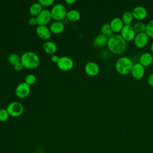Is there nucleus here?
I'll return each mask as SVG.
<instances>
[{"mask_svg": "<svg viewBox=\"0 0 153 153\" xmlns=\"http://www.w3.org/2000/svg\"><path fill=\"white\" fill-rule=\"evenodd\" d=\"M133 29L137 33H140L145 32L146 30V25L142 22H137L135 23L133 25Z\"/></svg>", "mask_w": 153, "mask_h": 153, "instance_id": "nucleus-23", "label": "nucleus"}, {"mask_svg": "<svg viewBox=\"0 0 153 153\" xmlns=\"http://www.w3.org/2000/svg\"><path fill=\"white\" fill-rule=\"evenodd\" d=\"M107 47L111 53L121 54L126 51L127 43L120 34L115 33L108 38Z\"/></svg>", "mask_w": 153, "mask_h": 153, "instance_id": "nucleus-1", "label": "nucleus"}, {"mask_svg": "<svg viewBox=\"0 0 153 153\" xmlns=\"http://www.w3.org/2000/svg\"><path fill=\"white\" fill-rule=\"evenodd\" d=\"M109 25L112 32L115 33L120 32L123 26H124V24L121 18H120V17L113 18L111 20Z\"/></svg>", "mask_w": 153, "mask_h": 153, "instance_id": "nucleus-14", "label": "nucleus"}, {"mask_svg": "<svg viewBox=\"0 0 153 153\" xmlns=\"http://www.w3.org/2000/svg\"><path fill=\"white\" fill-rule=\"evenodd\" d=\"M9 114L6 109H0V121H5L8 120Z\"/></svg>", "mask_w": 153, "mask_h": 153, "instance_id": "nucleus-28", "label": "nucleus"}, {"mask_svg": "<svg viewBox=\"0 0 153 153\" xmlns=\"http://www.w3.org/2000/svg\"><path fill=\"white\" fill-rule=\"evenodd\" d=\"M23 67H24V66H23V64L21 62H18L17 63H16V64L14 66V68L15 70H16V71H20V70L22 69V68H23Z\"/></svg>", "mask_w": 153, "mask_h": 153, "instance_id": "nucleus-32", "label": "nucleus"}, {"mask_svg": "<svg viewBox=\"0 0 153 153\" xmlns=\"http://www.w3.org/2000/svg\"><path fill=\"white\" fill-rule=\"evenodd\" d=\"M133 66V63L132 60L126 56L118 58L115 63V68L117 72L121 75H127L130 74Z\"/></svg>", "mask_w": 153, "mask_h": 153, "instance_id": "nucleus-3", "label": "nucleus"}, {"mask_svg": "<svg viewBox=\"0 0 153 153\" xmlns=\"http://www.w3.org/2000/svg\"><path fill=\"white\" fill-rule=\"evenodd\" d=\"M145 67L138 62L133 64L130 74L133 78L136 79H140L143 78L145 75Z\"/></svg>", "mask_w": 153, "mask_h": 153, "instance_id": "nucleus-9", "label": "nucleus"}, {"mask_svg": "<svg viewBox=\"0 0 153 153\" xmlns=\"http://www.w3.org/2000/svg\"><path fill=\"white\" fill-rule=\"evenodd\" d=\"M44 51L48 54H53L57 50V45L53 41H47L43 44Z\"/></svg>", "mask_w": 153, "mask_h": 153, "instance_id": "nucleus-19", "label": "nucleus"}, {"mask_svg": "<svg viewBox=\"0 0 153 153\" xmlns=\"http://www.w3.org/2000/svg\"><path fill=\"white\" fill-rule=\"evenodd\" d=\"M59 57L57 56V55H56V54H53L51 57V61L53 62H54V63H57L58 62V61H59Z\"/></svg>", "mask_w": 153, "mask_h": 153, "instance_id": "nucleus-33", "label": "nucleus"}, {"mask_svg": "<svg viewBox=\"0 0 153 153\" xmlns=\"http://www.w3.org/2000/svg\"><path fill=\"white\" fill-rule=\"evenodd\" d=\"M132 14L134 19L138 20L139 22H141L148 15V11L143 6H136L132 10Z\"/></svg>", "mask_w": 153, "mask_h": 153, "instance_id": "nucleus-12", "label": "nucleus"}, {"mask_svg": "<svg viewBox=\"0 0 153 153\" xmlns=\"http://www.w3.org/2000/svg\"><path fill=\"white\" fill-rule=\"evenodd\" d=\"M7 60L10 65L14 66L16 63L20 62V57L16 53H11L8 56Z\"/></svg>", "mask_w": 153, "mask_h": 153, "instance_id": "nucleus-25", "label": "nucleus"}, {"mask_svg": "<svg viewBox=\"0 0 153 153\" xmlns=\"http://www.w3.org/2000/svg\"><path fill=\"white\" fill-rule=\"evenodd\" d=\"M51 17L56 21H60L66 16L67 10L66 7L62 4H57L51 8Z\"/></svg>", "mask_w": 153, "mask_h": 153, "instance_id": "nucleus-4", "label": "nucleus"}, {"mask_svg": "<svg viewBox=\"0 0 153 153\" xmlns=\"http://www.w3.org/2000/svg\"><path fill=\"white\" fill-rule=\"evenodd\" d=\"M65 2L66 3H68V4H72L74 3V2H75L76 1L75 0H66Z\"/></svg>", "mask_w": 153, "mask_h": 153, "instance_id": "nucleus-34", "label": "nucleus"}, {"mask_svg": "<svg viewBox=\"0 0 153 153\" xmlns=\"http://www.w3.org/2000/svg\"><path fill=\"white\" fill-rule=\"evenodd\" d=\"M66 17L69 20L75 22L80 19L81 14L80 13L76 10H71L67 11Z\"/></svg>", "mask_w": 153, "mask_h": 153, "instance_id": "nucleus-20", "label": "nucleus"}, {"mask_svg": "<svg viewBox=\"0 0 153 153\" xmlns=\"http://www.w3.org/2000/svg\"><path fill=\"white\" fill-rule=\"evenodd\" d=\"M134 17L131 11H125L121 17V19L124 24V25H130L133 22Z\"/></svg>", "mask_w": 153, "mask_h": 153, "instance_id": "nucleus-22", "label": "nucleus"}, {"mask_svg": "<svg viewBox=\"0 0 153 153\" xmlns=\"http://www.w3.org/2000/svg\"><path fill=\"white\" fill-rule=\"evenodd\" d=\"M120 35L126 41H131L134 40L136 33L134 31L133 27L130 25H124L121 29Z\"/></svg>", "mask_w": 153, "mask_h": 153, "instance_id": "nucleus-6", "label": "nucleus"}, {"mask_svg": "<svg viewBox=\"0 0 153 153\" xmlns=\"http://www.w3.org/2000/svg\"><path fill=\"white\" fill-rule=\"evenodd\" d=\"M36 81V76L35 75L32 74H29L27 75L25 77V82H26L27 84H33Z\"/></svg>", "mask_w": 153, "mask_h": 153, "instance_id": "nucleus-27", "label": "nucleus"}, {"mask_svg": "<svg viewBox=\"0 0 153 153\" xmlns=\"http://www.w3.org/2000/svg\"><path fill=\"white\" fill-rule=\"evenodd\" d=\"M30 87L29 84L25 82H23L17 85L16 88L15 93L17 96L20 98L26 97L30 93Z\"/></svg>", "mask_w": 153, "mask_h": 153, "instance_id": "nucleus-10", "label": "nucleus"}, {"mask_svg": "<svg viewBox=\"0 0 153 153\" xmlns=\"http://www.w3.org/2000/svg\"><path fill=\"white\" fill-rule=\"evenodd\" d=\"M85 72L90 76H96L99 72V65L94 62H88L84 67Z\"/></svg>", "mask_w": 153, "mask_h": 153, "instance_id": "nucleus-13", "label": "nucleus"}, {"mask_svg": "<svg viewBox=\"0 0 153 153\" xmlns=\"http://www.w3.org/2000/svg\"><path fill=\"white\" fill-rule=\"evenodd\" d=\"M28 23L31 26H35L36 25H38L36 18L35 17H32L29 18L28 20Z\"/></svg>", "mask_w": 153, "mask_h": 153, "instance_id": "nucleus-30", "label": "nucleus"}, {"mask_svg": "<svg viewBox=\"0 0 153 153\" xmlns=\"http://www.w3.org/2000/svg\"><path fill=\"white\" fill-rule=\"evenodd\" d=\"M29 10L32 16H37L42 11V5L39 2H34L30 6Z\"/></svg>", "mask_w": 153, "mask_h": 153, "instance_id": "nucleus-21", "label": "nucleus"}, {"mask_svg": "<svg viewBox=\"0 0 153 153\" xmlns=\"http://www.w3.org/2000/svg\"><path fill=\"white\" fill-rule=\"evenodd\" d=\"M65 28L64 23L61 21H55L50 25V29L51 32L54 33H61Z\"/></svg>", "mask_w": 153, "mask_h": 153, "instance_id": "nucleus-18", "label": "nucleus"}, {"mask_svg": "<svg viewBox=\"0 0 153 153\" xmlns=\"http://www.w3.org/2000/svg\"><path fill=\"white\" fill-rule=\"evenodd\" d=\"M153 62L152 55L148 52H145L142 54L139 57V63L144 67L148 66Z\"/></svg>", "mask_w": 153, "mask_h": 153, "instance_id": "nucleus-16", "label": "nucleus"}, {"mask_svg": "<svg viewBox=\"0 0 153 153\" xmlns=\"http://www.w3.org/2000/svg\"><path fill=\"white\" fill-rule=\"evenodd\" d=\"M20 62L23 66L28 69H35L39 64V58L38 56L33 51L25 52L20 57Z\"/></svg>", "mask_w": 153, "mask_h": 153, "instance_id": "nucleus-2", "label": "nucleus"}, {"mask_svg": "<svg viewBox=\"0 0 153 153\" xmlns=\"http://www.w3.org/2000/svg\"><path fill=\"white\" fill-rule=\"evenodd\" d=\"M145 33L149 38H153V20H150L146 25Z\"/></svg>", "mask_w": 153, "mask_h": 153, "instance_id": "nucleus-26", "label": "nucleus"}, {"mask_svg": "<svg viewBox=\"0 0 153 153\" xmlns=\"http://www.w3.org/2000/svg\"><path fill=\"white\" fill-rule=\"evenodd\" d=\"M149 38L145 32L137 33L133 40L134 44L137 48H143L148 44Z\"/></svg>", "mask_w": 153, "mask_h": 153, "instance_id": "nucleus-11", "label": "nucleus"}, {"mask_svg": "<svg viewBox=\"0 0 153 153\" xmlns=\"http://www.w3.org/2000/svg\"><path fill=\"white\" fill-rule=\"evenodd\" d=\"M147 82L151 87H153V73L151 74L148 76L147 79Z\"/></svg>", "mask_w": 153, "mask_h": 153, "instance_id": "nucleus-31", "label": "nucleus"}, {"mask_svg": "<svg viewBox=\"0 0 153 153\" xmlns=\"http://www.w3.org/2000/svg\"><path fill=\"white\" fill-rule=\"evenodd\" d=\"M101 32L102 33L105 35L108 38H110L114 35L109 23H104L101 27Z\"/></svg>", "mask_w": 153, "mask_h": 153, "instance_id": "nucleus-24", "label": "nucleus"}, {"mask_svg": "<svg viewBox=\"0 0 153 153\" xmlns=\"http://www.w3.org/2000/svg\"><path fill=\"white\" fill-rule=\"evenodd\" d=\"M57 66L59 69L63 71H69L74 66V62L72 59L68 56H62L59 58L57 63Z\"/></svg>", "mask_w": 153, "mask_h": 153, "instance_id": "nucleus-8", "label": "nucleus"}, {"mask_svg": "<svg viewBox=\"0 0 153 153\" xmlns=\"http://www.w3.org/2000/svg\"><path fill=\"white\" fill-rule=\"evenodd\" d=\"M35 153H36V152H35Z\"/></svg>", "mask_w": 153, "mask_h": 153, "instance_id": "nucleus-36", "label": "nucleus"}, {"mask_svg": "<svg viewBox=\"0 0 153 153\" xmlns=\"http://www.w3.org/2000/svg\"><path fill=\"white\" fill-rule=\"evenodd\" d=\"M37 35L43 39H48L51 36L50 29L45 25H38L36 29Z\"/></svg>", "mask_w": 153, "mask_h": 153, "instance_id": "nucleus-15", "label": "nucleus"}, {"mask_svg": "<svg viewBox=\"0 0 153 153\" xmlns=\"http://www.w3.org/2000/svg\"><path fill=\"white\" fill-rule=\"evenodd\" d=\"M150 50L151 51V52L153 53V42H152V44H151V46H150Z\"/></svg>", "mask_w": 153, "mask_h": 153, "instance_id": "nucleus-35", "label": "nucleus"}, {"mask_svg": "<svg viewBox=\"0 0 153 153\" xmlns=\"http://www.w3.org/2000/svg\"><path fill=\"white\" fill-rule=\"evenodd\" d=\"M6 109L9 115L13 117H16L20 116L23 113L24 107L21 103L14 101L9 103Z\"/></svg>", "mask_w": 153, "mask_h": 153, "instance_id": "nucleus-5", "label": "nucleus"}, {"mask_svg": "<svg viewBox=\"0 0 153 153\" xmlns=\"http://www.w3.org/2000/svg\"><path fill=\"white\" fill-rule=\"evenodd\" d=\"M38 2L41 4V5L50 6L54 3V0H39Z\"/></svg>", "mask_w": 153, "mask_h": 153, "instance_id": "nucleus-29", "label": "nucleus"}, {"mask_svg": "<svg viewBox=\"0 0 153 153\" xmlns=\"http://www.w3.org/2000/svg\"><path fill=\"white\" fill-rule=\"evenodd\" d=\"M108 37L103 33H99L93 39V44L96 47H102L107 45Z\"/></svg>", "mask_w": 153, "mask_h": 153, "instance_id": "nucleus-17", "label": "nucleus"}, {"mask_svg": "<svg viewBox=\"0 0 153 153\" xmlns=\"http://www.w3.org/2000/svg\"><path fill=\"white\" fill-rule=\"evenodd\" d=\"M38 25H45L48 24L52 17L51 11L48 9H43L36 17Z\"/></svg>", "mask_w": 153, "mask_h": 153, "instance_id": "nucleus-7", "label": "nucleus"}]
</instances>
